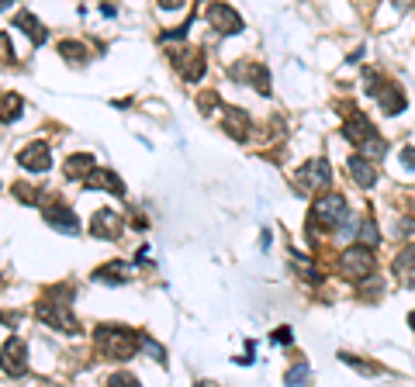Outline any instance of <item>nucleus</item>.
I'll use <instances>...</instances> for the list:
<instances>
[{
  "label": "nucleus",
  "instance_id": "nucleus-1",
  "mask_svg": "<svg viewBox=\"0 0 415 387\" xmlns=\"http://www.w3.org/2000/svg\"><path fill=\"white\" fill-rule=\"evenodd\" d=\"M97 346H101L104 356H111V360H129V356H135V349L142 346V336H135L131 329H122V325H101L97 329Z\"/></svg>",
  "mask_w": 415,
  "mask_h": 387
},
{
  "label": "nucleus",
  "instance_id": "nucleus-2",
  "mask_svg": "<svg viewBox=\"0 0 415 387\" xmlns=\"http://www.w3.org/2000/svg\"><path fill=\"white\" fill-rule=\"evenodd\" d=\"M315 222H322L325 229H336L346 222V214H350V205H346V197H339V194H325V197H318V205H315Z\"/></svg>",
  "mask_w": 415,
  "mask_h": 387
},
{
  "label": "nucleus",
  "instance_id": "nucleus-3",
  "mask_svg": "<svg viewBox=\"0 0 415 387\" xmlns=\"http://www.w3.org/2000/svg\"><path fill=\"white\" fill-rule=\"evenodd\" d=\"M329 180H333V173H329V163H325V159H311V163H305V166L294 173V183H298L305 194L318 190V187H329Z\"/></svg>",
  "mask_w": 415,
  "mask_h": 387
},
{
  "label": "nucleus",
  "instance_id": "nucleus-4",
  "mask_svg": "<svg viewBox=\"0 0 415 387\" xmlns=\"http://www.w3.org/2000/svg\"><path fill=\"white\" fill-rule=\"evenodd\" d=\"M343 270H346V277H353V280H367V277L374 273V253H370L367 246H350V249L343 253Z\"/></svg>",
  "mask_w": 415,
  "mask_h": 387
},
{
  "label": "nucleus",
  "instance_id": "nucleus-5",
  "mask_svg": "<svg viewBox=\"0 0 415 387\" xmlns=\"http://www.w3.org/2000/svg\"><path fill=\"white\" fill-rule=\"evenodd\" d=\"M0 366H4V374H11V377H21L28 370V346L21 339H7V342H4V349H0Z\"/></svg>",
  "mask_w": 415,
  "mask_h": 387
},
{
  "label": "nucleus",
  "instance_id": "nucleus-6",
  "mask_svg": "<svg viewBox=\"0 0 415 387\" xmlns=\"http://www.w3.org/2000/svg\"><path fill=\"white\" fill-rule=\"evenodd\" d=\"M208 25L215 28L218 35H235V31L242 28V18L235 14L229 4H211V7H208Z\"/></svg>",
  "mask_w": 415,
  "mask_h": 387
},
{
  "label": "nucleus",
  "instance_id": "nucleus-7",
  "mask_svg": "<svg viewBox=\"0 0 415 387\" xmlns=\"http://www.w3.org/2000/svg\"><path fill=\"white\" fill-rule=\"evenodd\" d=\"M35 315H38V322H45V325H52V329L77 332V318L70 315V308H59V305H42Z\"/></svg>",
  "mask_w": 415,
  "mask_h": 387
},
{
  "label": "nucleus",
  "instance_id": "nucleus-8",
  "mask_svg": "<svg viewBox=\"0 0 415 387\" xmlns=\"http://www.w3.org/2000/svg\"><path fill=\"white\" fill-rule=\"evenodd\" d=\"M343 135H346V142H353V146H363V142H370V138H374V125L367 121V114L353 111V114L346 118V125H343Z\"/></svg>",
  "mask_w": 415,
  "mask_h": 387
},
{
  "label": "nucleus",
  "instance_id": "nucleus-9",
  "mask_svg": "<svg viewBox=\"0 0 415 387\" xmlns=\"http://www.w3.org/2000/svg\"><path fill=\"white\" fill-rule=\"evenodd\" d=\"M18 163L31 170V173H45L49 170V146H42V142H31L28 149L18 153Z\"/></svg>",
  "mask_w": 415,
  "mask_h": 387
},
{
  "label": "nucleus",
  "instance_id": "nucleus-10",
  "mask_svg": "<svg viewBox=\"0 0 415 387\" xmlns=\"http://www.w3.org/2000/svg\"><path fill=\"white\" fill-rule=\"evenodd\" d=\"M346 170H350V177H353V183H357V187H374V180H377V170H374V163H370V159H363L360 153L350 156Z\"/></svg>",
  "mask_w": 415,
  "mask_h": 387
},
{
  "label": "nucleus",
  "instance_id": "nucleus-11",
  "mask_svg": "<svg viewBox=\"0 0 415 387\" xmlns=\"http://www.w3.org/2000/svg\"><path fill=\"white\" fill-rule=\"evenodd\" d=\"M90 232L97 235V239H118V232H122V218H118L114 211H97L94 222H90Z\"/></svg>",
  "mask_w": 415,
  "mask_h": 387
},
{
  "label": "nucleus",
  "instance_id": "nucleus-12",
  "mask_svg": "<svg viewBox=\"0 0 415 387\" xmlns=\"http://www.w3.org/2000/svg\"><path fill=\"white\" fill-rule=\"evenodd\" d=\"M42 218L49 222L52 229H59V232H77V218H73V211L66 205H49L42 211Z\"/></svg>",
  "mask_w": 415,
  "mask_h": 387
},
{
  "label": "nucleus",
  "instance_id": "nucleus-13",
  "mask_svg": "<svg viewBox=\"0 0 415 387\" xmlns=\"http://www.w3.org/2000/svg\"><path fill=\"white\" fill-rule=\"evenodd\" d=\"M94 170H97V163H94V156H70V159H66V177H70V180H80V177H90V173H94Z\"/></svg>",
  "mask_w": 415,
  "mask_h": 387
},
{
  "label": "nucleus",
  "instance_id": "nucleus-14",
  "mask_svg": "<svg viewBox=\"0 0 415 387\" xmlns=\"http://www.w3.org/2000/svg\"><path fill=\"white\" fill-rule=\"evenodd\" d=\"M377 101L384 107V114H398V111L405 107V94H401V87H381Z\"/></svg>",
  "mask_w": 415,
  "mask_h": 387
},
{
  "label": "nucleus",
  "instance_id": "nucleus-15",
  "mask_svg": "<svg viewBox=\"0 0 415 387\" xmlns=\"http://www.w3.org/2000/svg\"><path fill=\"white\" fill-rule=\"evenodd\" d=\"M87 187H104V190H114V194H125V183L118 180L111 170H94L87 177Z\"/></svg>",
  "mask_w": 415,
  "mask_h": 387
},
{
  "label": "nucleus",
  "instance_id": "nucleus-16",
  "mask_svg": "<svg viewBox=\"0 0 415 387\" xmlns=\"http://www.w3.org/2000/svg\"><path fill=\"white\" fill-rule=\"evenodd\" d=\"M125 273H129V266H125L122 259H114V263H107V266H101V270L94 273V280H101V284H122Z\"/></svg>",
  "mask_w": 415,
  "mask_h": 387
},
{
  "label": "nucleus",
  "instance_id": "nucleus-17",
  "mask_svg": "<svg viewBox=\"0 0 415 387\" xmlns=\"http://www.w3.org/2000/svg\"><path fill=\"white\" fill-rule=\"evenodd\" d=\"M14 25H18V28H28L31 42H45V28L35 21V14H31V11H21V14L14 18Z\"/></svg>",
  "mask_w": 415,
  "mask_h": 387
},
{
  "label": "nucleus",
  "instance_id": "nucleus-18",
  "mask_svg": "<svg viewBox=\"0 0 415 387\" xmlns=\"http://www.w3.org/2000/svg\"><path fill=\"white\" fill-rule=\"evenodd\" d=\"M308 377H311V366L308 363H298V366H291L287 370V387H308Z\"/></svg>",
  "mask_w": 415,
  "mask_h": 387
},
{
  "label": "nucleus",
  "instance_id": "nucleus-19",
  "mask_svg": "<svg viewBox=\"0 0 415 387\" xmlns=\"http://www.w3.org/2000/svg\"><path fill=\"white\" fill-rule=\"evenodd\" d=\"M235 118H229V121H225V131H229V135H235V138H246V131H249V121H246V114H242V111H232Z\"/></svg>",
  "mask_w": 415,
  "mask_h": 387
},
{
  "label": "nucleus",
  "instance_id": "nucleus-20",
  "mask_svg": "<svg viewBox=\"0 0 415 387\" xmlns=\"http://www.w3.org/2000/svg\"><path fill=\"white\" fill-rule=\"evenodd\" d=\"M18 111H21V97L7 94V97L0 101V121H11V118H18Z\"/></svg>",
  "mask_w": 415,
  "mask_h": 387
},
{
  "label": "nucleus",
  "instance_id": "nucleus-21",
  "mask_svg": "<svg viewBox=\"0 0 415 387\" xmlns=\"http://www.w3.org/2000/svg\"><path fill=\"white\" fill-rule=\"evenodd\" d=\"M107 387H139V381H135L131 374H125V370H118V374H111Z\"/></svg>",
  "mask_w": 415,
  "mask_h": 387
},
{
  "label": "nucleus",
  "instance_id": "nucleus-22",
  "mask_svg": "<svg viewBox=\"0 0 415 387\" xmlns=\"http://www.w3.org/2000/svg\"><path fill=\"white\" fill-rule=\"evenodd\" d=\"M59 49H63V55H77V62H83V59H87V52H83V45H80V42H63Z\"/></svg>",
  "mask_w": 415,
  "mask_h": 387
},
{
  "label": "nucleus",
  "instance_id": "nucleus-23",
  "mask_svg": "<svg viewBox=\"0 0 415 387\" xmlns=\"http://www.w3.org/2000/svg\"><path fill=\"white\" fill-rule=\"evenodd\" d=\"M360 239L370 246V242H377V225L374 222H363V229H360Z\"/></svg>",
  "mask_w": 415,
  "mask_h": 387
},
{
  "label": "nucleus",
  "instance_id": "nucleus-24",
  "mask_svg": "<svg viewBox=\"0 0 415 387\" xmlns=\"http://www.w3.org/2000/svg\"><path fill=\"white\" fill-rule=\"evenodd\" d=\"M291 339H294V332H291V329H287V325H281V329H277V332H274V342H281V346H287V342H291Z\"/></svg>",
  "mask_w": 415,
  "mask_h": 387
},
{
  "label": "nucleus",
  "instance_id": "nucleus-25",
  "mask_svg": "<svg viewBox=\"0 0 415 387\" xmlns=\"http://www.w3.org/2000/svg\"><path fill=\"white\" fill-rule=\"evenodd\" d=\"M0 59L7 62V59H14V52H11V38L7 35H0Z\"/></svg>",
  "mask_w": 415,
  "mask_h": 387
},
{
  "label": "nucleus",
  "instance_id": "nucleus-26",
  "mask_svg": "<svg viewBox=\"0 0 415 387\" xmlns=\"http://www.w3.org/2000/svg\"><path fill=\"white\" fill-rule=\"evenodd\" d=\"M401 163H405L409 170H415V146H409V149H401Z\"/></svg>",
  "mask_w": 415,
  "mask_h": 387
}]
</instances>
